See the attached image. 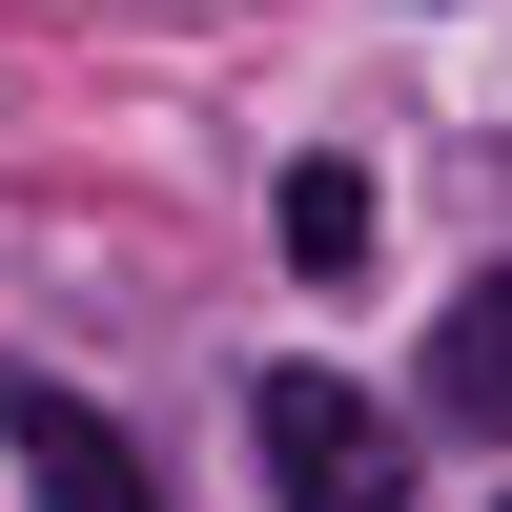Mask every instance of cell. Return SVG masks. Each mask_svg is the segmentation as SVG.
Here are the masks:
<instances>
[{
    "label": "cell",
    "instance_id": "obj_1",
    "mask_svg": "<svg viewBox=\"0 0 512 512\" xmlns=\"http://www.w3.org/2000/svg\"><path fill=\"white\" fill-rule=\"evenodd\" d=\"M246 431H267V492H287V512H410L390 410H369L349 369H267V390H246Z\"/></svg>",
    "mask_w": 512,
    "mask_h": 512
},
{
    "label": "cell",
    "instance_id": "obj_2",
    "mask_svg": "<svg viewBox=\"0 0 512 512\" xmlns=\"http://www.w3.org/2000/svg\"><path fill=\"white\" fill-rule=\"evenodd\" d=\"M0 451H21L41 512H164L144 431H123V410H82V390H0Z\"/></svg>",
    "mask_w": 512,
    "mask_h": 512
},
{
    "label": "cell",
    "instance_id": "obj_3",
    "mask_svg": "<svg viewBox=\"0 0 512 512\" xmlns=\"http://www.w3.org/2000/svg\"><path fill=\"white\" fill-rule=\"evenodd\" d=\"M431 431L512 451V267H472V287H451V328H431Z\"/></svg>",
    "mask_w": 512,
    "mask_h": 512
},
{
    "label": "cell",
    "instance_id": "obj_4",
    "mask_svg": "<svg viewBox=\"0 0 512 512\" xmlns=\"http://www.w3.org/2000/svg\"><path fill=\"white\" fill-rule=\"evenodd\" d=\"M267 226H287V267H308V287H349V267H369V164H287Z\"/></svg>",
    "mask_w": 512,
    "mask_h": 512
}]
</instances>
